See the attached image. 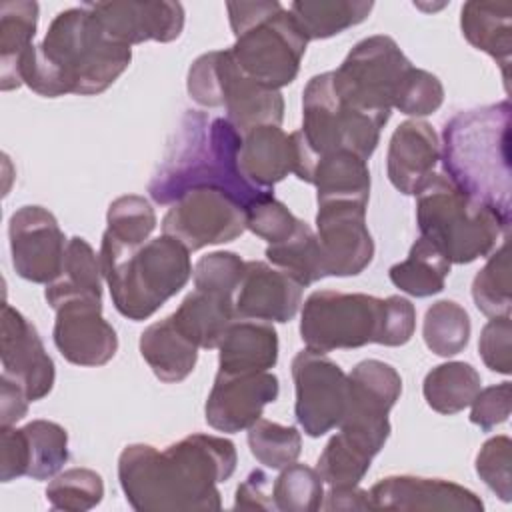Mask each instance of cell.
<instances>
[{
  "label": "cell",
  "instance_id": "cell-1",
  "mask_svg": "<svg viewBox=\"0 0 512 512\" xmlns=\"http://www.w3.org/2000/svg\"><path fill=\"white\" fill-rule=\"evenodd\" d=\"M236 462L228 438L188 434L164 450L128 444L118 458V480L138 512L220 510L218 484L234 474Z\"/></svg>",
  "mask_w": 512,
  "mask_h": 512
},
{
  "label": "cell",
  "instance_id": "cell-2",
  "mask_svg": "<svg viewBox=\"0 0 512 512\" xmlns=\"http://www.w3.org/2000/svg\"><path fill=\"white\" fill-rule=\"evenodd\" d=\"M130 60V46L112 40L84 4L58 12L44 40L18 58L0 88L8 92L26 84L44 98L94 96L110 88Z\"/></svg>",
  "mask_w": 512,
  "mask_h": 512
},
{
  "label": "cell",
  "instance_id": "cell-3",
  "mask_svg": "<svg viewBox=\"0 0 512 512\" xmlns=\"http://www.w3.org/2000/svg\"><path fill=\"white\" fill-rule=\"evenodd\" d=\"M242 134L226 120L186 110L174 140L148 182L156 204H172L194 188H220L244 210L272 190L250 184L238 166Z\"/></svg>",
  "mask_w": 512,
  "mask_h": 512
},
{
  "label": "cell",
  "instance_id": "cell-4",
  "mask_svg": "<svg viewBox=\"0 0 512 512\" xmlns=\"http://www.w3.org/2000/svg\"><path fill=\"white\" fill-rule=\"evenodd\" d=\"M510 102L454 114L442 130L444 176L466 196L492 210L510 228Z\"/></svg>",
  "mask_w": 512,
  "mask_h": 512
},
{
  "label": "cell",
  "instance_id": "cell-5",
  "mask_svg": "<svg viewBox=\"0 0 512 512\" xmlns=\"http://www.w3.org/2000/svg\"><path fill=\"white\" fill-rule=\"evenodd\" d=\"M98 258L114 308L134 322L150 318L178 294L194 270L190 250L168 234L124 246L104 232Z\"/></svg>",
  "mask_w": 512,
  "mask_h": 512
},
{
  "label": "cell",
  "instance_id": "cell-6",
  "mask_svg": "<svg viewBox=\"0 0 512 512\" xmlns=\"http://www.w3.org/2000/svg\"><path fill=\"white\" fill-rule=\"evenodd\" d=\"M236 42L230 46L238 68L254 82L280 90L296 80L308 40L288 8L276 0L228 2Z\"/></svg>",
  "mask_w": 512,
  "mask_h": 512
},
{
  "label": "cell",
  "instance_id": "cell-7",
  "mask_svg": "<svg viewBox=\"0 0 512 512\" xmlns=\"http://www.w3.org/2000/svg\"><path fill=\"white\" fill-rule=\"evenodd\" d=\"M420 236L432 242L450 264H470L488 256L508 226L458 190L444 174H432L416 194Z\"/></svg>",
  "mask_w": 512,
  "mask_h": 512
},
{
  "label": "cell",
  "instance_id": "cell-8",
  "mask_svg": "<svg viewBox=\"0 0 512 512\" xmlns=\"http://www.w3.org/2000/svg\"><path fill=\"white\" fill-rule=\"evenodd\" d=\"M186 90L204 108L224 106L226 120L242 136L258 126H280L284 118L280 90L250 80L234 62L230 48L198 56L188 68Z\"/></svg>",
  "mask_w": 512,
  "mask_h": 512
},
{
  "label": "cell",
  "instance_id": "cell-9",
  "mask_svg": "<svg viewBox=\"0 0 512 512\" xmlns=\"http://www.w3.org/2000/svg\"><path fill=\"white\" fill-rule=\"evenodd\" d=\"M382 126L376 118L352 108L338 96L332 72H322L308 80L302 96L300 134L312 162L336 150H350L368 160L378 146Z\"/></svg>",
  "mask_w": 512,
  "mask_h": 512
},
{
  "label": "cell",
  "instance_id": "cell-10",
  "mask_svg": "<svg viewBox=\"0 0 512 512\" xmlns=\"http://www.w3.org/2000/svg\"><path fill=\"white\" fill-rule=\"evenodd\" d=\"M412 62L404 56L394 38L376 34L360 40L332 70L338 96L352 108L370 114L386 124L392 112L396 90Z\"/></svg>",
  "mask_w": 512,
  "mask_h": 512
},
{
  "label": "cell",
  "instance_id": "cell-11",
  "mask_svg": "<svg viewBox=\"0 0 512 512\" xmlns=\"http://www.w3.org/2000/svg\"><path fill=\"white\" fill-rule=\"evenodd\" d=\"M384 298L362 292L316 290L302 308L300 336L306 348L332 352L380 344Z\"/></svg>",
  "mask_w": 512,
  "mask_h": 512
},
{
  "label": "cell",
  "instance_id": "cell-12",
  "mask_svg": "<svg viewBox=\"0 0 512 512\" xmlns=\"http://www.w3.org/2000/svg\"><path fill=\"white\" fill-rule=\"evenodd\" d=\"M350 398L340 432L372 458L390 436L388 412L402 394V378L382 360H362L348 374Z\"/></svg>",
  "mask_w": 512,
  "mask_h": 512
},
{
  "label": "cell",
  "instance_id": "cell-13",
  "mask_svg": "<svg viewBox=\"0 0 512 512\" xmlns=\"http://www.w3.org/2000/svg\"><path fill=\"white\" fill-rule=\"evenodd\" d=\"M292 380L296 390L294 414L310 438H320L342 422L348 410L350 382L348 374L326 352L300 350L292 360Z\"/></svg>",
  "mask_w": 512,
  "mask_h": 512
},
{
  "label": "cell",
  "instance_id": "cell-14",
  "mask_svg": "<svg viewBox=\"0 0 512 512\" xmlns=\"http://www.w3.org/2000/svg\"><path fill=\"white\" fill-rule=\"evenodd\" d=\"M246 230V210L220 188H194L174 200L162 218V234L180 240L190 252L226 244Z\"/></svg>",
  "mask_w": 512,
  "mask_h": 512
},
{
  "label": "cell",
  "instance_id": "cell-15",
  "mask_svg": "<svg viewBox=\"0 0 512 512\" xmlns=\"http://www.w3.org/2000/svg\"><path fill=\"white\" fill-rule=\"evenodd\" d=\"M366 204L356 198L318 200L316 236L326 276H356L374 256V240L366 226Z\"/></svg>",
  "mask_w": 512,
  "mask_h": 512
},
{
  "label": "cell",
  "instance_id": "cell-16",
  "mask_svg": "<svg viewBox=\"0 0 512 512\" xmlns=\"http://www.w3.org/2000/svg\"><path fill=\"white\" fill-rule=\"evenodd\" d=\"M10 254L16 274L28 282H54L64 264L66 238L56 216L36 204L18 208L8 222Z\"/></svg>",
  "mask_w": 512,
  "mask_h": 512
},
{
  "label": "cell",
  "instance_id": "cell-17",
  "mask_svg": "<svg viewBox=\"0 0 512 512\" xmlns=\"http://www.w3.org/2000/svg\"><path fill=\"white\" fill-rule=\"evenodd\" d=\"M54 310V344L70 364L94 368L114 358L118 336L102 316V300L70 298Z\"/></svg>",
  "mask_w": 512,
  "mask_h": 512
},
{
  "label": "cell",
  "instance_id": "cell-18",
  "mask_svg": "<svg viewBox=\"0 0 512 512\" xmlns=\"http://www.w3.org/2000/svg\"><path fill=\"white\" fill-rule=\"evenodd\" d=\"M278 392V378L270 370L248 374H228L218 370L206 398L204 418L208 426L218 432L236 434L248 430L262 418L264 406L278 398Z\"/></svg>",
  "mask_w": 512,
  "mask_h": 512
},
{
  "label": "cell",
  "instance_id": "cell-19",
  "mask_svg": "<svg viewBox=\"0 0 512 512\" xmlns=\"http://www.w3.org/2000/svg\"><path fill=\"white\" fill-rule=\"evenodd\" d=\"M2 374L20 384L30 402L42 400L54 386V362L34 324L10 304H2L0 328Z\"/></svg>",
  "mask_w": 512,
  "mask_h": 512
},
{
  "label": "cell",
  "instance_id": "cell-20",
  "mask_svg": "<svg viewBox=\"0 0 512 512\" xmlns=\"http://www.w3.org/2000/svg\"><path fill=\"white\" fill-rule=\"evenodd\" d=\"M104 32L126 46L154 42H172L182 34L184 8L180 2H142L112 0L86 4Z\"/></svg>",
  "mask_w": 512,
  "mask_h": 512
},
{
  "label": "cell",
  "instance_id": "cell-21",
  "mask_svg": "<svg viewBox=\"0 0 512 512\" xmlns=\"http://www.w3.org/2000/svg\"><path fill=\"white\" fill-rule=\"evenodd\" d=\"M374 510H442V512H482L480 496L456 482L424 478L414 474H394L378 480L370 490Z\"/></svg>",
  "mask_w": 512,
  "mask_h": 512
},
{
  "label": "cell",
  "instance_id": "cell-22",
  "mask_svg": "<svg viewBox=\"0 0 512 512\" xmlns=\"http://www.w3.org/2000/svg\"><path fill=\"white\" fill-rule=\"evenodd\" d=\"M302 288L288 272L260 260H248L234 298L236 318L290 322L300 310Z\"/></svg>",
  "mask_w": 512,
  "mask_h": 512
},
{
  "label": "cell",
  "instance_id": "cell-23",
  "mask_svg": "<svg viewBox=\"0 0 512 512\" xmlns=\"http://www.w3.org/2000/svg\"><path fill=\"white\" fill-rule=\"evenodd\" d=\"M438 160L440 142L432 124L414 118L402 122L392 132L386 154V172L398 192L416 196L434 174Z\"/></svg>",
  "mask_w": 512,
  "mask_h": 512
},
{
  "label": "cell",
  "instance_id": "cell-24",
  "mask_svg": "<svg viewBox=\"0 0 512 512\" xmlns=\"http://www.w3.org/2000/svg\"><path fill=\"white\" fill-rule=\"evenodd\" d=\"M278 360V334L272 322L234 318L218 344V370L228 374L268 372Z\"/></svg>",
  "mask_w": 512,
  "mask_h": 512
},
{
  "label": "cell",
  "instance_id": "cell-25",
  "mask_svg": "<svg viewBox=\"0 0 512 512\" xmlns=\"http://www.w3.org/2000/svg\"><path fill=\"white\" fill-rule=\"evenodd\" d=\"M238 166L244 178L264 190L294 172V142L280 126H258L242 136Z\"/></svg>",
  "mask_w": 512,
  "mask_h": 512
},
{
  "label": "cell",
  "instance_id": "cell-26",
  "mask_svg": "<svg viewBox=\"0 0 512 512\" xmlns=\"http://www.w3.org/2000/svg\"><path fill=\"white\" fill-rule=\"evenodd\" d=\"M462 36L502 68L508 84L512 56V4L506 0H470L460 10Z\"/></svg>",
  "mask_w": 512,
  "mask_h": 512
},
{
  "label": "cell",
  "instance_id": "cell-27",
  "mask_svg": "<svg viewBox=\"0 0 512 512\" xmlns=\"http://www.w3.org/2000/svg\"><path fill=\"white\" fill-rule=\"evenodd\" d=\"M138 348L154 376L166 384L188 378L198 360V346L178 330L172 314L150 324L140 334Z\"/></svg>",
  "mask_w": 512,
  "mask_h": 512
},
{
  "label": "cell",
  "instance_id": "cell-28",
  "mask_svg": "<svg viewBox=\"0 0 512 512\" xmlns=\"http://www.w3.org/2000/svg\"><path fill=\"white\" fill-rule=\"evenodd\" d=\"M178 330L198 348H218L224 332L236 318L234 298L194 290L172 314Z\"/></svg>",
  "mask_w": 512,
  "mask_h": 512
},
{
  "label": "cell",
  "instance_id": "cell-29",
  "mask_svg": "<svg viewBox=\"0 0 512 512\" xmlns=\"http://www.w3.org/2000/svg\"><path fill=\"white\" fill-rule=\"evenodd\" d=\"M44 298L50 308H56L70 298L102 300L100 258L84 238L74 236L68 240L62 272L54 282L46 284Z\"/></svg>",
  "mask_w": 512,
  "mask_h": 512
},
{
  "label": "cell",
  "instance_id": "cell-30",
  "mask_svg": "<svg viewBox=\"0 0 512 512\" xmlns=\"http://www.w3.org/2000/svg\"><path fill=\"white\" fill-rule=\"evenodd\" d=\"M308 184L316 186V202L332 198H356L368 202L370 170L364 158L350 150H336L312 162Z\"/></svg>",
  "mask_w": 512,
  "mask_h": 512
},
{
  "label": "cell",
  "instance_id": "cell-31",
  "mask_svg": "<svg viewBox=\"0 0 512 512\" xmlns=\"http://www.w3.org/2000/svg\"><path fill=\"white\" fill-rule=\"evenodd\" d=\"M370 0H298L288 6L306 40L336 36L368 18Z\"/></svg>",
  "mask_w": 512,
  "mask_h": 512
},
{
  "label": "cell",
  "instance_id": "cell-32",
  "mask_svg": "<svg viewBox=\"0 0 512 512\" xmlns=\"http://www.w3.org/2000/svg\"><path fill=\"white\" fill-rule=\"evenodd\" d=\"M480 374L468 362H444L434 366L422 384L426 404L438 414H458L480 392Z\"/></svg>",
  "mask_w": 512,
  "mask_h": 512
},
{
  "label": "cell",
  "instance_id": "cell-33",
  "mask_svg": "<svg viewBox=\"0 0 512 512\" xmlns=\"http://www.w3.org/2000/svg\"><path fill=\"white\" fill-rule=\"evenodd\" d=\"M450 274V262L444 254L426 238H418L406 260L394 264L388 272L390 282L402 292L426 298L444 290L446 276Z\"/></svg>",
  "mask_w": 512,
  "mask_h": 512
},
{
  "label": "cell",
  "instance_id": "cell-34",
  "mask_svg": "<svg viewBox=\"0 0 512 512\" xmlns=\"http://www.w3.org/2000/svg\"><path fill=\"white\" fill-rule=\"evenodd\" d=\"M266 258L272 266L294 276L302 286H310L326 276L318 236L304 220L290 238L278 244H268Z\"/></svg>",
  "mask_w": 512,
  "mask_h": 512
},
{
  "label": "cell",
  "instance_id": "cell-35",
  "mask_svg": "<svg viewBox=\"0 0 512 512\" xmlns=\"http://www.w3.org/2000/svg\"><path fill=\"white\" fill-rule=\"evenodd\" d=\"M422 336L426 348L436 356H456L470 340V316L458 302L438 300L424 314Z\"/></svg>",
  "mask_w": 512,
  "mask_h": 512
},
{
  "label": "cell",
  "instance_id": "cell-36",
  "mask_svg": "<svg viewBox=\"0 0 512 512\" xmlns=\"http://www.w3.org/2000/svg\"><path fill=\"white\" fill-rule=\"evenodd\" d=\"M28 446V472L32 480H48L68 460V432L52 420H32L22 426Z\"/></svg>",
  "mask_w": 512,
  "mask_h": 512
},
{
  "label": "cell",
  "instance_id": "cell-37",
  "mask_svg": "<svg viewBox=\"0 0 512 512\" xmlns=\"http://www.w3.org/2000/svg\"><path fill=\"white\" fill-rule=\"evenodd\" d=\"M36 26V2L16 0L0 6V80L14 70L18 58L34 44Z\"/></svg>",
  "mask_w": 512,
  "mask_h": 512
},
{
  "label": "cell",
  "instance_id": "cell-38",
  "mask_svg": "<svg viewBox=\"0 0 512 512\" xmlns=\"http://www.w3.org/2000/svg\"><path fill=\"white\" fill-rule=\"evenodd\" d=\"M472 298L476 308L494 318L510 316L512 288H510V254L508 242H504L478 270L472 282Z\"/></svg>",
  "mask_w": 512,
  "mask_h": 512
},
{
  "label": "cell",
  "instance_id": "cell-39",
  "mask_svg": "<svg viewBox=\"0 0 512 512\" xmlns=\"http://www.w3.org/2000/svg\"><path fill=\"white\" fill-rule=\"evenodd\" d=\"M248 446L252 456L272 470L294 464L302 452V436L294 426L258 418L248 428Z\"/></svg>",
  "mask_w": 512,
  "mask_h": 512
},
{
  "label": "cell",
  "instance_id": "cell-40",
  "mask_svg": "<svg viewBox=\"0 0 512 512\" xmlns=\"http://www.w3.org/2000/svg\"><path fill=\"white\" fill-rule=\"evenodd\" d=\"M272 500L282 512H316L324 500V480L316 468L294 462L274 480Z\"/></svg>",
  "mask_w": 512,
  "mask_h": 512
},
{
  "label": "cell",
  "instance_id": "cell-41",
  "mask_svg": "<svg viewBox=\"0 0 512 512\" xmlns=\"http://www.w3.org/2000/svg\"><path fill=\"white\" fill-rule=\"evenodd\" d=\"M372 456L350 442L342 432H336L322 454L316 470L328 486H358L370 468Z\"/></svg>",
  "mask_w": 512,
  "mask_h": 512
},
{
  "label": "cell",
  "instance_id": "cell-42",
  "mask_svg": "<svg viewBox=\"0 0 512 512\" xmlns=\"http://www.w3.org/2000/svg\"><path fill=\"white\" fill-rule=\"evenodd\" d=\"M104 496L102 476L90 468H70L56 474L46 486V500L64 512H86Z\"/></svg>",
  "mask_w": 512,
  "mask_h": 512
},
{
  "label": "cell",
  "instance_id": "cell-43",
  "mask_svg": "<svg viewBox=\"0 0 512 512\" xmlns=\"http://www.w3.org/2000/svg\"><path fill=\"white\" fill-rule=\"evenodd\" d=\"M106 224V232L124 246H140L156 228V212L144 196L126 194L110 202Z\"/></svg>",
  "mask_w": 512,
  "mask_h": 512
},
{
  "label": "cell",
  "instance_id": "cell-44",
  "mask_svg": "<svg viewBox=\"0 0 512 512\" xmlns=\"http://www.w3.org/2000/svg\"><path fill=\"white\" fill-rule=\"evenodd\" d=\"M444 102V86L428 70L422 68H410L394 96L392 108L400 110L406 116H428L434 114Z\"/></svg>",
  "mask_w": 512,
  "mask_h": 512
},
{
  "label": "cell",
  "instance_id": "cell-45",
  "mask_svg": "<svg viewBox=\"0 0 512 512\" xmlns=\"http://www.w3.org/2000/svg\"><path fill=\"white\" fill-rule=\"evenodd\" d=\"M246 262L234 252H210L202 256L194 270V288L232 296L240 286Z\"/></svg>",
  "mask_w": 512,
  "mask_h": 512
},
{
  "label": "cell",
  "instance_id": "cell-46",
  "mask_svg": "<svg viewBox=\"0 0 512 512\" xmlns=\"http://www.w3.org/2000/svg\"><path fill=\"white\" fill-rule=\"evenodd\" d=\"M512 442L508 436L500 434L486 440L476 454V474L480 480L502 500H512Z\"/></svg>",
  "mask_w": 512,
  "mask_h": 512
},
{
  "label": "cell",
  "instance_id": "cell-47",
  "mask_svg": "<svg viewBox=\"0 0 512 512\" xmlns=\"http://www.w3.org/2000/svg\"><path fill=\"white\" fill-rule=\"evenodd\" d=\"M302 220L296 218L274 194H266L246 208V230L260 236L268 244L290 238Z\"/></svg>",
  "mask_w": 512,
  "mask_h": 512
},
{
  "label": "cell",
  "instance_id": "cell-48",
  "mask_svg": "<svg viewBox=\"0 0 512 512\" xmlns=\"http://www.w3.org/2000/svg\"><path fill=\"white\" fill-rule=\"evenodd\" d=\"M512 322L510 316H494L490 318L478 340V350L482 362L498 374L508 376L512 372Z\"/></svg>",
  "mask_w": 512,
  "mask_h": 512
},
{
  "label": "cell",
  "instance_id": "cell-49",
  "mask_svg": "<svg viewBox=\"0 0 512 512\" xmlns=\"http://www.w3.org/2000/svg\"><path fill=\"white\" fill-rule=\"evenodd\" d=\"M510 416V382L480 388L470 404V422L484 432L506 422Z\"/></svg>",
  "mask_w": 512,
  "mask_h": 512
},
{
  "label": "cell",
  "instance_id": "cell-50",
  "mask_svg": "<svg viewBox=\"0 0 512 512\" xmlns=\"http://www.w3.org/2000/svg\"><path fill=\"white\" fill-rule=\"evenodd\" d=\"M416 328V308L410 300L402 296L384 298V326H382V346H402L406 344Z\"/></svg>",
  "mask_w": 512,
  "mask_h": 512
},
{
  "label": "cell",
  "instance_id": "cell-51",
  "mask_svg": "<svg viewBox=\"0 0 512 512\" xmlns=\"http://www.w3.org/2000/svg\"><path fill=\"white\" fill-rule=\"evenodd\" d=\"M28 472V446L22 428H0V480L10 482Z\"/></svg>",
  "mask_w": 512,
  "mask_h": 512
},
{
  "label": "cell",
  "instance_id": "cell-52",
  "mask_svg": "<svg viewBox=\"0 0 512 512\" xmlns=\"http://www.w3.org/2000/svg\"><path fill=\"white\" fill-rule=\"evenodd\" d=\"M268 476L262 470H252L248 478L238 484L234 508L242 510H276L272 492L268 494Z\"/></svg>",
  "mask_w": 512,
  "mask_h": 512
},
{
  "label": "cell",
  "instance_id": "cell-53",
  "mask_svg": "<svg viewBox=\"0 0 512 512\" xmlns=\"http://www.w3.org/2000/svg\"><path fill=\"white\" fill-rule=\"evenodd\" d=\"M28 396L20 384L8 376H0V428L14 426L28 412Z\"/></svg>",
  "mask_w": 512,
  "mask_h": 512
},
{
  "label": "cell",
  "instance_id": "cell-54",
  "mask_svg": "<svg viewBox=\"0 0 512 512\" xmlns=\"http://www.w3.org/2000/svg\"><path fill=\"white\" fill-rule=\"evenodd\" d=\"M322 510H374L370 492L358 486H330Z\"/></svg>",
  "mask_w": 512,
  "mask_h": 512
}]
</instances>
